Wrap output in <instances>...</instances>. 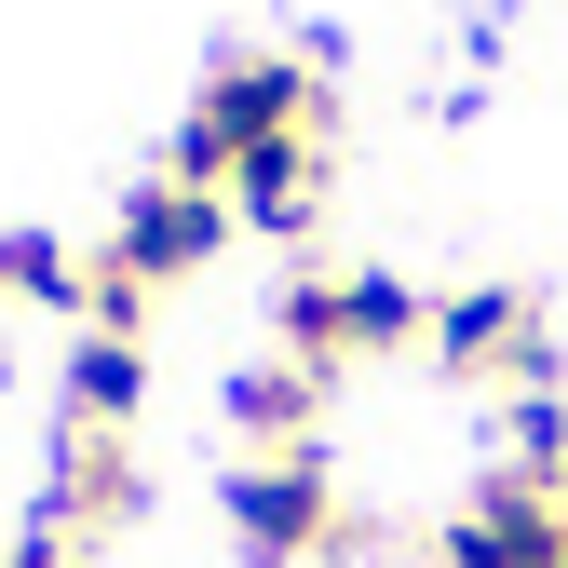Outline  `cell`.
Here are the masks:
<instances>
[{
    "instance_id": "1",
    "label": "cell",
    "mask_w": 568,
    "mask_h": 568,
    "mask_svg": "<svg viewBox=\"0 0 568 568\" xmlns=\"http://www.w3.org/2000/svg\"><path fill=\"white\" fill-rule=\"evenodd\" d=\"M312 122H325V68H312V54H231V68H203V95H190V122H176V163H163V176L231 190V163L284 150V135H312Z\"/></svg>"
},
{
    "instance_id": "2",
    "label": "cell",
    "mask_w": 568,
    "mask_h": 568,
    "mask_svg": "<svg viewBox=\"0 0 568 568\" xmlns=\"http://www.w3.org/2000/svg\"><path fill=\"white\" fill-rule=\"evenodd\" d=\"M419 338H434V298L393 284V271H298V284H284V352H298L312 379L393 366V352H419Z\"/></svg>"
},
{
    "instance_id": "3",
    "label": "cell",
    "mask_w": 568,
    "mask_h": 568,
    "mask_svg": "<svg viewBox=\"0 0 568 568\" xmlns=\"http://www.w3.org/2000/svg\"><path fill=\"white\" fill-rule=\"evenodd\" d=\"M231 541L257 568H298V555H352L366 515H338L325 447H284V460H231Z\"/></svg>"
},
{
    "instance_id": "4",
    "label": "cell",
    "mask_w": 568,
    "mask_h": 568,
    "mask_svg": "<svg viewBox=\"0 0 568 568\" xmlns=\"http://www.w3.org/2000/svg\"><path fill=\"white\" fill-rule=\"evenodd\" d=\"M419 352H434L447 379H487V393H555V325H541L528 284H460Z\"/></svg>"
},
{
    "instance_id": "5",
    "label": "cell",
    "mask_w": 568,
    "mask_h": 568,
    "mask_svg": "<svg viewBox=\"0 0 568 568\" xmlns=\"http://www.w3.org/2000/svg\"><path fill=\"white\" fill-rule=\"evenodd\" d=\"M231 190H190V176H135L122 190V217H109V271H135V284H150V298H163V284H190L203 257H231Z\"/></svg>"
},
{
    "instance_id": "6",
    "label": "cell",
    "mask_w": 568,
    "mask_h": 568,
    "mask_svg": "<svg viewBox=\"0 0 568 568\" xmlns=\"http://www.w3.org/2000/svg\"><path fill=\"white\" fill-rule=\"evenodd\" d=\"M555 541H568V501H555V487L541 474H487L474 487V501L434 528V568H555Z\"/></svg>"
},
{
    "instance_id": "7",
    "label": "cell",
    "mask_w": 568,
    "mask_h": 568,
    "mask_svg": "<svg viewBox=\"0 0 568 568\" xmlns=\"http://www.w3.org/2000/svg\"><path fill=\"white\" fill-rule=\"evenodd\" d=\"M68 555L82 541H109V528H135V447L122 434H68L54 447V515H41Z\"/></svg>"
},
{
    "instance_id": "8",
    "label": "cell",
    "mask_w": 568,
    "mask_h": 568,
    "mask_svg": "<svg viewBox=\"0 0 568 568\" xmlns=\"http://www.w3.org/2000/svg\"><path fill=\"white\" fill-rule=\"evenodd\" d=\"M325 393H338V379H312L298 352H271V366H231V434H244V460H284V447H312Z\"/></svg>"
},
{
    "instance_id": "9",
    "label": "cell",
    "mask_w": 568,
    "mask_h": 568,
    "mask_svg": "<svg viewBox=\"0 0 568 568\" xmlns=\"http://www.w3.org/2000/svg\"><path fill=\"white\" fill-rule=\"evenodd\" d=\"M231 217H244V231H271V244H298V231L325 217V135H284V150L231 163Z\"/></svg>"
},
{
    "instance_id": "10",
    "label": "cell",
    "mask_w": 568,
    "mask_h": 568,
    "mask_svg": "<svg viewBox=\"0 0 568 568\" xmlns=\"http://www.w3.org/2000/svg\"><path fill=\"white\" fill-rule=\"evenodd\" d=\"M68 434H122V419H135V393H150V352H135V338H95L82 325V352H68Z\"/></svg>"
},
{
    "instance_id": "11",
    "label": "cell",
    "mask_w": 568,
    "mask_h": 568,
    "mask_svg": "<svg viewBox=\"0 0 568 568\" xmlns=\"http://www.w3.org/2000/svg\"><path fill=\"white\" fill-rule=\"evenodd\" d=\"M515 474H568V393H515Z\"/></svg>"
},
{
    "instance_id": "12",
    "label": "cell",
    "mask_w": 568,
    "mask_h": 568,
    "mask_svg": "<svg viewBox=\"0 0 568 568\" xmlns=\"http://www.w3.org/2000/svg\"><path fill=\"white\" fill-rule=\"evenodd\" d=\"M0 298H14V244H0Z\"/></svg>"
},
{
    "instance_id": "13",
    "label": "cell",
    "mask_w": 568,
    "mask_h": 568,
    "mask_svg": "<svg viewBox=\"0 0 568 568\" xmlns=\"http://www.w3.org/2000/svg\"><path fill=\"white\" fill-rule=\"evenodd\" d=\"M555 501H568V474H555Z\"/></svg>"
}]
</instances>
